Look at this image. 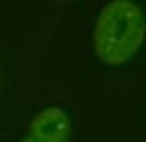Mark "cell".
Segmentation results:
<instances>
[{"label": "cell", "instance_id": "obj_2", "mask_svg": "<svg viewBox=\"0 0 146 142\" xmlns=\"http://www.w3.org/2000/svg\"><path fill=\"white\" fill-rule=\"evenodd\" d=\"M71 119L61 107H46L31 117L27 134L19 142H67Z\"/></svg>", "mask_w": 146, "mask_h": 142}, {"label": "cell", "instance_id": "obj_1", "mask_svg": "<svg viewBox=\"0 0 146 142\" xmlns=\"http://www.w3.org/2000/svg\"><path fill=\"white\" fill-rule=\"evenodd\" d=\"M94 52L100 63L121 67L138 55L146 42V17L134 0H111L94 23Z\"/></svg>", "mask_w": 146, "mask_h": 142}]
</instances>
